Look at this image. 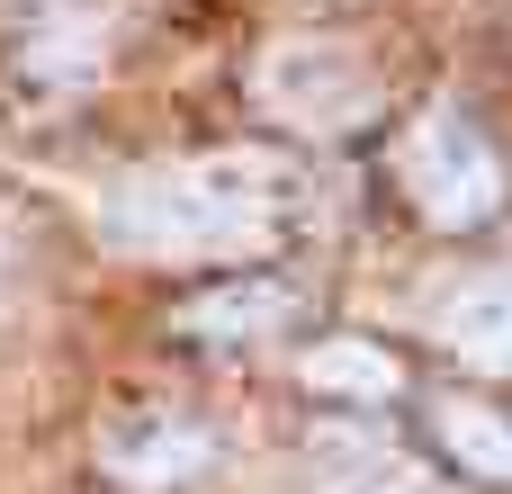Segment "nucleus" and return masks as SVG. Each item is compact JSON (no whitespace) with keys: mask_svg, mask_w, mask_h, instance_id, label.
Returning <instances> with one entry per match:
<instances>
[{"mask_svg":"<svg viewBox=\"0 0 512 494\" xmlns=\"http://www.w3.org/2000/svg\"><path fill=\"white\" fill-rule=\"evenodd\" d=\"M297 378H306V396H324V405H396V396H405V360H396L387 342H369V333H324V342H306Z\"/></svg>","mask_w":512,"mask_h":494,"instance_id":"obj_8","label":"nucleus"},{"mask_svg":"<svg viewBox=\"0 0 512 494\" xmlns=\"http://www.w3.org/2000/svg\"><path fill=\"white\" fill-rule=\"evenodd\" d=\"M369 99H378V81L351 45H270V63H261V108L288 126L333 135L351 117H369Z\"/></svg>","mask_w":512,"mask_h":494,"instance_id":"obj_3","label":"nucleus"},{"mask_svg":"<svg viewBox=\"0 0 512 494\" xmlns=\"http://www.w3.org/2000/svg\"><path fill=\"white\" fill-rule=\"evenodd\" d=\"M396 189H405V207L432 234H486L512 198V171H504V153H495V135L459 99H432L396 135Z\"/></svg>","mask_w":512,"mask_h":494,"instance_id":"obj_2","label":"nucleus"},{"mask_svg":"<svg viewBox=\"0 0 512 494\" xmlns=\"http://www.w3.org/2000/svg\"><path fill=\"white\" fill-rule=\"evenodd\" d=\"M288 324H297V297H288L279 279H216L207 297H189V306L171 315V333L198 342V351H261V342L288 333Z\"/></svg>","mask_w":512,"mask_h":494,"instance_id":"obj_7","label":"nucleus"},{"mask_svg":"<svg viewBox=\"0 0 512 494\" xmlns=\"http://www.w3.org/2000/svg\"><path fill=\"white\" fill-rule=\"evenodd\" d=\"M306 225H315V180L270 144L144 162L99 189V234L171 270H243L288 252Z\"/></svg>","mask_w":512,"mask_h":494,"instance_id":"obj_1","label":"nucleus"},{"mask_svg":"<svg viewBox=\"0 0 512 494\" xmlns=\"http://www.w3.org/2000/svg\"><path fill=\"white\" fill-rule=\"evenodd\" d=\"M207 468H216V441L189 414H117L99 432V477L126 486V494H180Z\"/></svg>","mask_w":512,"mask_h":494,"instance_id":"obj_4","label":"nucleus"},{"mask_svg":"<svg viewBox=\"0 0 512 494\" xmlns=\"http://www.w3.org/2000/svg\"><path fill=\"white\" fill-rule=\"evenodd\" d=\"M423 432H432V450H441V468H450L459 486L512 494V414H504V405L450 387V396L423 405Z\"/></svg>","mask_w":512,"mask_h":494,"instance_id":"obj_6","label":"nucleus"},{"mask_svg":"<svg viewBox=\"0 0 512 494\" xmlns=\"http://www.w3.org/2000/svg\"><path fill=\"white\" fill-rule=\"evenodd\" d=\"M423 333H432L459 369L512 378V270H477V279L441 288V297L423 306Z\"/></svg>","mask_w":512,"mask_h":494,"instance_id":"obj_5","label":"nucleus"}]
</instances>
